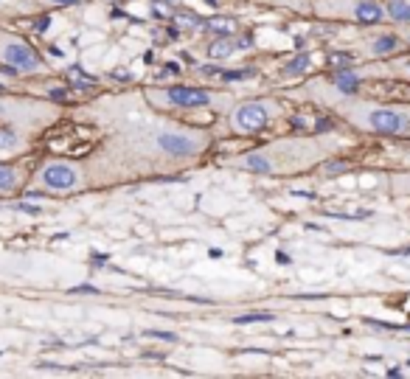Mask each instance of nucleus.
I'll list each match as a JSON object with an SVG mask.
<instances>
[{
	"label": "nucleus",
	"mask_w": 410,
	"mask_h": 379,
	"mask_svg": "<svg viewBox=\"0 0 410 379\" xmlns=\"http://www.w3.org/2000/svg\"><path fill=\"white\" fill-rule=\"evenodd\" d=\"M211 132L178 124L160 115H141L115 132L107 147L93 158V178L107 180L112 174H158L194 163L208 152Z\"/></svg>",
	"instance_id": "nucleus-1"
},
{
	"label": "nucleus",
	"mask_w": 410,
	"mask_h": 379,
	"mask_svg": "<svg viewBox=\"0 0 410 379\" xmlns=\"http://www.w3.org/2000/svg\"><path fill=\"white\" fill-rule=\"evenodd\" d=\"M304 96L320 107L337 112L346 124L363 135L376 138H407L410 140V104L374 101L357 96V90H343L332 79H315L304 87Z\"/></svg>",
	"instance_id": "nucleus-2"
},
{
	"label": "nucleus",
	"mask_w": 410,
	"mask_h": 379,
	"mask_svg": "<svg viewBox=\"0 0 410 379\" xmlns=\"http://www.w3.org/2000/svg\"><path fill=\"white\" fill-rule=\"evenodd\" d=\"M343 143L346 140L337 135H289L250 149L233 160H225V166L250 174H298L335 158L343 149Z\"/></svg>",
	"instance_id": "nucleus-3"
},
{
	"label": "nucleus",
	"mask_w": 410,
	"mask_h": 379,
	"mask_svg": "<svg viewBox=\"0 0 410 379\" xmlns=\"http://www.w3.org/2000/svg\"><path fill=\"white\" fill-rule=\"evenodd\" d=\"M155 110H225L230 107V93H219L211 87L197 84H171V87H155L146 93Z\"/></svg>",
	"instance_id": "nucleus-4"
},
{
	"label": "nucleus",
	"mask_w": 410,
	"mask_h": 379,
	"mask_svg": "<svg viewBox=\"0 0 410 379\" xmlns=\"http://www.w3.org/2000/svg\"><path fill=\"white\" fill-rule=\"evenodd\" d=\"M312 12L326 20H346L360 28L371 25H385L391 23L385 14L383 0H315Z\"/></svg>",
	"instance_id": "nucleus-5"
},
{
	"label": "nucleus",
	"mask_w": 410,
	"mask_h": 379,
	"mask_svg": "<svg viewBox=\"0 0 410 379\" xmlns=\"http://www.w3.org/2000/svg\"><path fill=\"white\" fill-rule=\"evenodd\" d=\"M32 183L48 194H73V191H82L87 183H91V174H87V169L76 160L51 158L34 171Z\"/></svg>",
	"instance_id": "nucleus-6"
},
{
	"label": "nucleus",
	"mask_w": 410,
	"mask_h": 379,
	"mask_svg": "<svg viewBox=\"0 0 410 379\" xmlns=\"http://www.w3.org/2000/svg\"><path fill=\"white\" fill-rule=\"evenodd\" d=\"M278 115H281V101L278 99L239 101L237 107L228 110V127L237 135H256L265 127H270Z\"/></svg>",
	"instance_id": "nucleus-7"
},
{
	"label": "nucleus",
	"mask_w": 410,
	"mask_h": 379,
	"mask_svg": "<svg viewBox=\"0 0 410 379\" xmlns=\"http://www.w3.org/2000/svg\"><path fill=\"white\" fill-rule=\"evenodd\" d=\"M0 65L17 76H40L48 71L43 56L32 48V42L9 32H0Z\"/></svg>",
	"instance_id": "nucleus-8"
},
{
	"label": "nucleus",
	"mask_w": 410,
	"mask_h": 379,
	"mask_svg": "<svg viewBox=\"0 0 410 379\" xmlns=\"http://www.w3.org/2000/svg\"><path fill=\"white\" fill-rule=\"evenodd\" d=\"M53 119H56V110L48 104H37L28 99H0V124L17 127L28 135L51 124Z\"/></svg>",
	"instance_id": "nucleus-9"
},
{
	"label": "nucleus",
	"mask_w": 410,
	"mask_h": 379,
	"mask_svg": "<svg viewBox=\"0 0 410 379\" xmlns=\"http://www.w3.org/2000/svg\"><path fill=\"white\" fill-rule=\"evenodd\" d=\"M354 76L363 79H396V82H410V51L391 56V60H379V62H368L363 68H351Z\"/></svg>",
	"instance_id": "nucleus-10"
},
{
	"label": "nucleus",
	"mask_w": 410,
	"mask_h": 379,
	"mask_svg": "<svg viewBox=\"0 0 410 379\" xmlns=\"http://www.w3.org/2000/svg\"><path fill=\"white\" fill-rule=\"evenodd\" d=\"M28 147H32V135L23 132V130H17V127L0 124V160L17 158V155H23Z\"/></svg>",
	"instance_id": "nucleus-11"
},
{
	"label": "nucleus",
	"mask_w": 410,
	"mask_h": 379,
	"mask_svg": "<svg viewBox=\"0 0 410 379\" xmlns=\"http://www.w3.org/2000/svg\"><path fill=\"white\" fill-rule=\"evenodd\" d=\"M25 183V171L14 163H3L0 160V194H12Z\"/></svg>",
	"instance_id": "nucleus-12"
},
{
	"label": "nucleus",
	"mask_w": 410,
	"mask_h": 379,
	"mask_svg": "<svg viewBox=\"0 0 410 379\" xmlns=\"http://www.w3.org/2000/svg\"><path fill=\"white\" fill-rule=\"evenodd\" d=\"M237 51H239V42L233 40L230 34H225V37L208 42V48H205V56H208V60H214V62H225V60H230V56L237 53Z\"/></svg>",
	"instance_id": "nucleus-13"
},
{
	"label": "nucleus",
	"mask_w": 410,
	"mask_h": 379,
	"mask_svg": "<svg viewBox=\"0 0 410 379\" xmlns=\"http://www.w3.org/2000/svg\"><path fill=\"white\" fill-rule=\"evenodd\" d=\"M385 14L394 25H407L410 28V0H383Z\"/></svg>",
	"instance_id": "nucleus-14"
},
{
	"label": "nucleus",
	"mask_w": 410,
	"mask_h": 379,
	"mask_svg": "<svg viewBox=\"0 0 410 379\" xmlns=\"http://www.w3.org/2000/svg\"><path fill=\"white\" fill-rule=\"evenodd\" d=\"M312 68V56L309 53H296L292 60H287L284 65H281V76H301V73H306Z\"/></svg>",
	"instance_id": "nucleus-15"
},
{
	"label": "nucleus",
	"mask_w": 410,
	"mask_h": 379,
	"mask_svg": "<svg viewBox=\"0 0 410 379\" xmlns=\"http://www.w3.org/2000/svg\"><path fill=\"white\" fill-rule=\"evenodd\" d=\"M40 9L37 0H0V14H32Z\"/></svg>",
	"instance_id": "nucleus-16"
},
{
	"label": "nucleus",
	"mask_w": 410,
	"mask_h": 379,
	"mask_svg": "<svg viewBox=\"0 0 410 379\" xmlns=\"http://www.w3.org/2000/svg\"><path fill=\"white\" fill-rule=\"evenodd\" d=\"M388 186L394 194H410V171H396L388 178Z\"/></svg>",
	"instance_id": "nucleus-17"
},
{
	"label": "nucleus",
	"mask_w": 410,
	"mask_h": 379,
	"mask_svg": "<svg viewBox=\"0 0 410 379\" xmlns=\"http://www.w3.org/2000/svg\"><path fill=\"white\" fill-rule=\"evenodd\" d=\"M267 320H273L270 312H248L237 317V323H267Z\"/></svg>",
	"instance_id": "nucleus-18"
},
{
	"label": "nucleus",
	"mask_w": 410,
	"mask_h": 379,
	"mask_svg": "<svg viewBox=\"0 0 410 379\" xmlns=\"http://www.w3.org/2000/svg\"><path fill=\"white\" fill-rule=\"evenodd\" d=\"M40 3V9L45 6V9H68V6H79V3H84V0H37Z\"/></svg>",
	"instance_id": "nucleus-19"
},
{
	"label": "nucleus",
	"mask_w": 410,
	"mask_h": 379,
	"mask_svg": "<svg viewBox=\"0 0 410 379\" xmlns=\"http://www.w3.org/2000/svg\"><path fill=\"white\" fill-rule=\"evenodd\" d=\"M146 334H149V337H160V340H178L171 332H155V329H152V332H146Z\"/></svg>",
	"instance_id": "nucleus-20"
},
{
	"label": "nucleus",
	"mask_w": 410,
	"mask_h": 379,
	"mask_svg": "<svg viewBox=\"0 0 410 379\" xmlns=\"http://www.w3.org/2000/svg\"><path fill=\"white\" fill-rule=\"evenodd\" d=\"M292 3H315V0H292Z\"/></svg>",
	"instance_id": "nucleus-21"
},
{
	"label": "nucleus",
	"mask_w": 410,
	"mask_h": 379,
	"mask_svg": "<svg viewBox=\"0 0 410 379\" xmlns=\"http://www.w3.org/2000/svg\"><path fill=\"white\" fill-rule=\"evenodd\" d=\"M104 3H124V0H104Z\"/></svg>",
	"instance_id": "nucleus-22"
}]
</instances>
